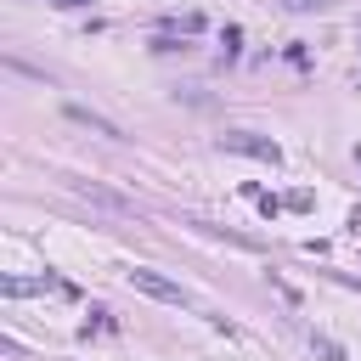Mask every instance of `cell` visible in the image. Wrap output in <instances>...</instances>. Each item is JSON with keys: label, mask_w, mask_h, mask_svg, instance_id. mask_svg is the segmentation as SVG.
Masks as SVG:
<instances>
[{"label": "cell", "mask_w": 361, "mask_h": 361, "mask_svg": "<svg viewBox=\"0 0 361 361\" xmlns=\"http://www.w3.org/2000/svg\"><path fill=\"white\" fill-rule=\"evenodd\" d=\"M73 197H85L90 209H107V214H118V220H130V214H135V203H130L124 192L102 186V180H73Z\"/></svg>", "instance_id": "cell-2"}, {"label": "cell", "mask_w": 361, "mask_h": 361, "mask_svg": "<svg viewBox=\"0 0 361 361\" xmlns=\"http://www.w3.org/2000/svg\"><path fill=\"white\" fill-rule=\"evenodd\" d=\"M56 6H85V0H56Z\"/></svg>", "instance_id": "cell-7"}, {"label": "cell", "mask_w": 361, "mask_h": 361, "mask_svg": "<svg viewBox=\"0 0 361 361\" xmlns=\"http://www.w3.org/2000/svg\"><path fill=\"white\" fill-rule=\"evenodd\" d=\"M282 6H288V11H327L333 0H282Z\"/></svg>", "instance_id": "cell-6"}, {"label": "cell", "mask_w": 361, "mask_h": 361, "mask_svg": "<svg viewBox=\"0 0 361 361\" xmlns=\"http://www.w3.org/2000/svg\"><path fill=\"white\" fill-rule=\"evenodd\" d=\"M355 164H361V147H355Z\"/></svg>", "instance_id": "cell-8"}, {"label": "cell", "mask_w": 361, "mask_h": 361, "mask_svg": "<svg viewBox=\"0 0 361 361\" xmlns=\"http://www.w3.org/2000/svg\"><path fill=\"white\" fill-rule=\"evenodd\" d=\"M220 147H226V152H248V158H259V164H282V147L265 141V135H254V130H226Z\"/></svg>", "instance_id": "cell-3"}, {"label": "cell", "mask_w": 361, "mask_h": 361, "mask_svg": "<svg viewBox=\"0 0 361 361\" xmlns=\"http://www.w3.org/2000/svg\"><path fill=\"white\" fill-rule=\"evenodd\" d=\"M124 276H130V288L147 293V299H164V305H180V310L192 305V293H186L180 282H169V276H158V271H147V265H135V271H124Z\"/></svg>", "instance_id": "cell-1"}, {"label": "cell", "mask_w": 361, "mask_h": 361, "mask_svg": "<svg viewBox=\"0 0 361 361\" xmlns=\"http://www.w3.org/2000/svg\"><path fill=\"white\" fill-rule=\"evenodd\" d=\"M310 350H316L322 361H350V355H344V350H338V344H333L327 333H310Z\"/></svg>", "instance_id": "cell-5"}, {"label": "cell", "mask_w": 361, "mask_h": 361, "mask_svg": "<svg viewBox=\"0 0 361 361\" xmlns=\"http://www.w3.org/2000/svg\"><path fill=\"white\" fill-rule=\"evenodd\" d=\"M62 113H68L73 124H85L90 135H102V141H124V130H118V124H113L107 113H96V107H85V102H68Z\"/></svg>", "instance_id": "cell-4"}]
</instances>
